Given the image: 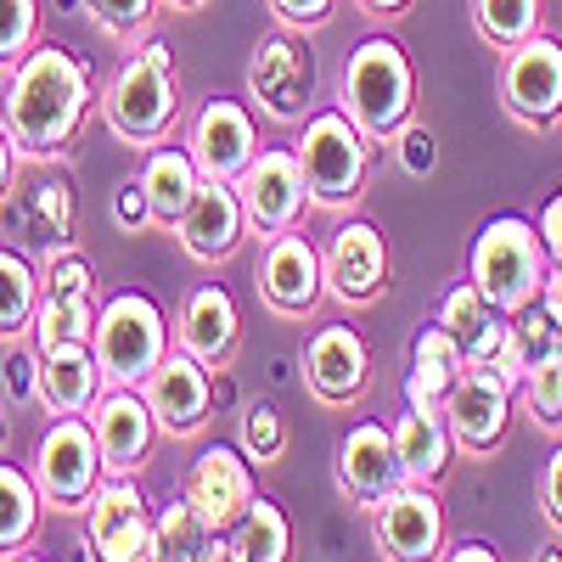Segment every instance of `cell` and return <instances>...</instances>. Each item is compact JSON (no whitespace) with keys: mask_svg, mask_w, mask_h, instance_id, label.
<instances>
[{"mask_svg":"<svg viewBox=\"0 0 562 562\" xmlns=\"http://www.w3.org/2000/svg\"><path fill=\"white\" fill-rule=\"evenodd\" d=\"M198 169L209 180H237L254 158H259V130H254V113L231 97H214L203 102V113L192 119V135H186Z\"/></svg>","mask_w":562,"mask_h":562,"instance_id":"ffe728a7","label":"cell"},{"mask_svg":"<svg viewBox=\"0 0 562 562\" xmlns=\"http://www.w3.org/2000/svg\"><path fill=\"white\" fill-rule=\"evenodd\" d=\"M231 551H237L243 562H288L293 557L288 512H281L270 495H254V506L243 512V524L231 529Z\"/></svg>","mask_w":562,"mask_h":562,"instance_id":"f546056e","label":"cell"},{"mask_svg":"<svg viewBox=\"0 0 562 562\" xmlns=\"http://www.w3.org/2000/svg\"><path fill=\"white\" fill-rule=\"evenodd\" d=\"M34 23H40L34 0H0V68H18L34 52Z\"/></svg>","mask_w":562,"mask_h":562,"instance_id":"8d00e7d4","label":"cell"},{"mask_svg":"<svg viewBox=\"0 0 562 562\" xmlns=\"http://www.w3.org/2000/svg\"><path fill=\"white\" fill-rule=\"evenodd\" d=\"M90 113V74L63 45H34L7 85V135L23 158H57Z\"/></svg>","mask_w":562,"mask_h":562,"instance_id":"6da1fadb","label":"cell"},{"mask_svg":"<svg viewBox=\"0 0 562 562\" xmlns=\"http://www.w3.org/2000/svg\"><path fill=\"white\" fill-rule=\"evenodd\" d=\"M535 231H540V243H546V254H551V265H562V192L540 209V220H535Z\"/></svg>","mask_w":562,"mask_h":562,"instance_id":"7dc6e473","label":"cell"},{"mask_svg":"<svg viewBox=\"0 0 562 562\" xmlns=\"http://www.w3.org/2000/svg\"><path fill=\"white\" fill-rule=\"evenodd\" d=\"M40 293H90V265L79 248H52L40 259Z\"/></svg>","mask_w":562,"mask_h":562,"instance_id":"74e56055","label":"cell"},{"mask_svg":"<svg viewBox=\"0 0 562 562\" xmlns=\"http://www.w3.org/2000/svg\"><path fill=\"white\" fill-rule=\"evenodd\" d=\"M394 450H400V467L411 484H434L445 479V467L456 456V434L445 411H422V405H405V416L394 422Z\"/></svg>","mask_w":562,"mask_h":562,"instance_id":"484cf974","label":"cell"},{"mask_svg":"<svg viewBox=\"0 0 562 562\" xmlns=\"http://www.w3.org/2000/svg\"><path fill=\"white\" fill-rule=\"evenodd\" d=\"M113 220H119L124 231H147V225H158V220H153V198H147V186H140V175L124 180L119 192H113Z\"/></svg>","mask_w":562,"mask_h":562,"instance_id":"ee69618b","label":"cell"},{"mask_svg":"<svg viewBox=\"0 0 562 562\" xmlns=\"http://www.w3.org/2000/svg\"><path fill=\"white\" fill-rule=\"evenodd\" d=\"M85 546L102 562H147L158 557V518L147 512V495L135 479H102L85 501Z\"/></svg>","mask_w":562,"mask_h":562,"instance_id":"ba28073f","label":"cell"},{"mask_svg":"<svg viewBox=\"0 0 562 562\" xmlns=\"http://www.w3.org/2000/svg\"><path fill=\"white\" fill-rule=\"evenodd\" d=\"M304 389L321 405H355L371 389V349L355 326H321L304 344Z\"/></svg>","mask_w":562,"mask_h":562,"instance_id":"d6986e66","label":"cell"},{"mask_svg":"<svg viewBox=\"0 0 562 562\" xmlns=\"http://www.w3.org/2000/svg\"><path fill=\"white\" fill-rule=\"evenodd\" d=\"M90 333H97L90 293H40V310H34V349L90 344Z\"/></svg>","mask_w":562,"mask_h":562,"instance_id":"4dcf8cb0","label":"cell"},{"mask_svg":"<svg viewBox=\"0 0 562 562\" xmlns=\"http://www.w3.org/2000/svg\"><path fill=\"white\" fill-rule=\"evenodd\" d=\"M237 445H243V456L259 461V467L281 461V450H288V422H281V411H276L270 400L243 405V416H237Z\"/></svg>","mask_w":562,"mask_h":562,"instance_id":"836d02e7","label":"cell"},{"mask_svg":"<svg viewBox=\"0 0 562 562\" xmlns=\"http://www.w3.org/2000/svg\"><path fill=\"white\" fill-rule=\"evenodd\" d=\"M108 378L90 344H68V349H40V405L52 416H90V405L102 400Z\"/></svg>","mask_w":562,"mask_h":562,"instance_id":"d4e9b609","label":"cell"},{"mask_svg":"<svg viewBox=\"0 0 562 562\" xmlns=\"http://www.w3.org/2000/svg\"><path fill=\"white\" fill-rule=\"evenodd\" d=\"M371 540L394 562H422L445 551V506L428 484H400L394 495H383L371 506Z\"/></svg>","mask_w":562,"mask_h":562,"instance_id":"4fadbf2b","label":"cell"},{"mask_svg":"<svg viewBox=\"0 0 562 562\" xmlns=\"http://www.w3.org/2000/svg\"><path fill=\"white\" fill-rule=\"evenodd\" d=\"M445 557H456V562H495V546L490 540H467V546H456Z\"/></svg>","mask_w":562,"mask_h":562,"instance_id":"f907efd6","label":"cell"},{"mask_svg":"<svg viewBox=\"0 0 562 562\" xmlns=\"http://www.w3.org/2000/svg\"><path fill=\"white\" fill-rule=\"evenodd\" d=\"M344 113L371 135V140H394L411 113H416V68L405 57V45L389 40V34H371L349 52V68H344Z\"/></svg>","mask_w":562,"mask_h":562,"instance_id":"7a4b0ae2","label":"cell"},{"mask_svg":"<svg viewBox=\"0 0 562 562\" xmlns=\"http://www.w3.org/2000/svg\"><path fill=\"white\" fill-rule=\"evenodd\" d=\"M90 428H97L102 467H108L113 479H135L140 467L153 461L158 434H164L140 389H102V400L90 405Z\"/></svg>","mask_w":562,"mask_h":562,"instance_id":"5bb4252c","label":"cell"},{"mask_svg":"<svg viewBox=\"0 0 562 562\" xmlns=\"http://www.w3.org/2000/svg\"><path fill=\"white\" fill-rule=\"evenodd\" d=\"M355 7H360L366 18H400V12L411 7V0H355Z\"/></svg>","mask_w":562,"mask_h":562,"instance_id":"816d5d0a","label":"cell"},{"mask_svg":"<svg viewBox=\"0 0 562 562\" xmlns=\"http://www.w3.org/2000/svg\"><path fill=\"white\" fill-rule=\"evenodd\" d=\"M439 326L461 344L467 366H495L501 349H506V333H512V315H501L473 281H456L439 304Z\"/></svg>","mask_w":562,"mask_h":562,"instance_id":"cb8c5ba5","label":"cell"},{"mask_svg":"<svg viewBox=\"0 0 562 562\" xmlns=\"http://www.w3.org/2000/svg\"><path fill=\"white\" fill-rule=\"evenodd\" d=\"M394 158H400V169L416 175V180L434 175V169H439V140H434V130H422V124L411 119V124L394 135Z\"/></svg>","mask_w":562,"mask_h":562,"instance_id":"f35d334b","label":"cell"},{"mask_svg":"<svg viewBox=\"0 0 562 562\" xmlns=\"http://www.w3.org/2000/svg\"><path fill=\"white\" fill-rule=\"evenodd\" d=\"M243 231H248V209L237 198V180H209V175L198 186V198L186 203V214L175 220L180 248L198 265H225L243 248Z\"/></svg>","mask_w":562,"mask_h":562,"instance_id":"e0dca14e","label":"cell"},{"mask_svg":"<svg viewBox=\"0 0 562 562\" xmlns=\"http://www.w3.org/2000/svg\"><path fill=\"white\" fill-rule=\"evenodd\" d=\"M293 153L304 164L310 209H349L360 198L366 169H371V135L344 108L310 113L304 119V135L293 140Z\"/></svg>","mask_w":562,"mask_h":562,"instance_id":"5b68a950","label":"cell"},{"mask_svg":"<svg viewBox=\"0 0 562 562\" xmlns=\"http://www.w3.org/2000/svg\"><path fill=\"white\" fill-rule=\"evenodd\" d=\"M180 349L198 355L209 371L225 366L231 355H237V338H243V315H237V299H231L225 288H192L180 304Z\"/></svg>","mask_w":562,"mask_h":562,"instance_id":"603a6c76","label":"cell"},{"mask_svg":"<svg viewBox=\"0 0 562 562\" xmlns=\"http://www.w3.org/2000/svg\"><path fill=\"white\" fill-rule=\"evenodd\" d=\"M29 243H40V254H52V248L68 243V186L63 180L34 186V198H29Z\"/></svg>","mask_w":562,"mask_h":562,"instance_id":"e575fe53","label":"cell"},{"mask_svg":"<svg viewBox=\"0 0 562 562\" xmlns=\"http://www.w3.org/2000/svg\"><path fill=\"white\" fill-rule=\"evenodd\" d=\"M108 130L130 147H158L180 119V85H175V52L169 45H147V52L124 57V68L102 90Z\"/></svg>","mask_w":562,"mask_h":562,"instance_id":"277c9868","label":"cell"},{"mask_svg":"<svg viewBox=\"0 0 562 562\" xmlns=\"http://www.w3.org/2000/svg\"><path fill=\"white\" fill-rule=\"evenodd\" d=\"M445 422H450L461 450H473V456L495 450L506 439V422H512V383L495 366H467L445 400Z\"/></svg>","mask_w":562,"mask_h":562,"instance_id":"2e32d148","label":"cell"},{"mask_svg":"<svg viewBox=\"0 0 562 562\" xmlns=\"http://www.w3.org/2000/svg\"><path fill=\"white\" fill-rule=\"evenodd\" d=\"M237 198L248 209V225L276 237L293 231L310 209V186H304V164L293 147H259V158L237 175Z\"/></svg>","mask_w":562,"mask_h":562,"instance_id":"8fae6325","label":"cell"},{"mask_svg":"<svg viewBox=\"0 0 562 562\" xmlns=\"http://www.w3.org/2000/svg\"><path fill=\"white\" fill-rule=\"evenodd\" d=\"M7 389H12V400H40V360L34 355L7 360Z\"/></svg>","mask_w":562,"mask_h":562,"instance_id":"bcb514c9","label":"cell"},{"mask_svg":"<svg viewBox=\"0 0 562 562\" xmlns=\"http://www.w3.org/2000/svg\"><path fill=\"white\" fill-rule=\"evenodd\" d=\"M153 7H158V0H90V12H97V23H102L108 34H119V40H130V34L147 29Z\"/></svg>","mask_w":562,"mask_h":562,"instance_id":"b9f144b4","label":"cell"},{"mask_svg":"<svg viewBox=\"0 0 562 562\" xmlns=\"http://www.w3.org/2000/svg\"><path fill=\"white\" fill-rule=\"evenodd\" d=\"M102 479H108V467H102V445H97L90 416H57L34 450V484H40L45 506L74 512L97 495Z\"/></svg>","mask_w":562,"mask_h":562,"instance_id":"52a82bcc","label":"cell"},{"mask_svg":"<svg viewBox=\"0 0 562 562\" xmlns=\"http://www.w3.org/2000/svg\"><path fill=\"white\" fill-rule=\"evenodd\" d=\"M473 23L490 45L512 52L529 34H540V0H473Z\"/></svg>","mask_w":562,"mask_h":562,"instance_id":"d6a6232c","label":"cell"},{"mask_svg":"<svg viewBox=\"0 0 562 562\" xmlns=\"http://www.w3.org/2000/svg\"><path fill=\"white\" fill-rule=\"evenodd\" d=\"M405 484V467H400V450H394V434L383 422H355L349 439L338 445V490L355 501V506H378L383 495H394Z\"/></svg>","mask_w":562,"mask_h":562,"instance_id":"7402d4cb","label":"cell"},{"mask_svg":"<svg viewBox=\"0 0 562 562\" xmlns=\"http://www.w3.org/2000/svg\"><path fill=\"white\" fill-rule=\"evenodd\" d=\"M524 405L535 411L540 428H562V349L540 355L524 378Z\"/></svg>","mask_w":562,"mask_h":562,"instance_id":"d590c367","label":"cell"},{"mask_svg":"<svg viewBox=\"0 0 562 562\" xmlns=\"http://www.w3.org/2000/svg\"><path fill=\"white\" fill-rule=\"evenodd\" d=\"M140 394H147V405H153V416H158V428H164L169 439L203 434L209 405H214L209 366H203L198 355H186V349H169V355L153 366V378L140 383Z\"/></svg>","mask_w":562,"mask_h":562,"instance_id":"9a60e30c","label":"cell"},{"mask_svg":"<svg viewBox=\"0 0 562 562\" xmlns=\"http://www.w3.org/2000/svg\"><path fill=\"white\" fill-rule=\"evenodd\" d=\"M12 175H18V140L7 135V124H0V209H7V198H12Z\"/></svg>","mask_w":562,"mask_h":562,"instance_id":"c3c4849f","label":"cell"},{"mask_svg":"<svg viewBox=\"0 0 562 562\" xmlns=\"http://www.w3.org/2000/svg\"><path fill=\"white\" fill-rule=\"evenodd\" d=\"M158 557H175V562H214V557H237L225 540V529H214L192 501H169L158 512Z\"/></svg>","mask_w":562,"mask_h":562,"instance_id":"83f0119b","label":"cell"},{"mask_svg":"<svg viewBox=\"0 0 562 562\" xmlns=\"http://www.w3.org/2000/svg\"><path fill=\"white\" fill-rule=\"evenodd\" d=\"M321 265H326V293L338 304H371L389 288V243L366 220H349L333 237V248L321 254Z\"/></svg>","mask_w":562,"mask_h":562,"instance_id":"44dd1931","label":"cell"},{"mask_svg":"<svg viewBox=\"0 0 562 562\" xmlns=\"http://www.w3.org/2000/svg\"><path fill=\"white\" fill-rule=\"evenodd\" d=\"M333 7H338V0H270L276 23L288 29V34H310V29H321L326 18H333Z\"/></svg>","mask_w":562,"mask_h":562,"instance_id":"7bdbcfd3","label":"cell"},{"mask_svg":"<svg viewBox=\"0 0 562 562\" xmlns=\"http://www.w3.org/2000/svg\"><path fill=\"white\" fill-rule=\"evenodd\" d=\"M7 445H12V416H7V405H0V456H7Z\"/></svg>","mask_w":562,"mask_h":562,"instance_id":"f5cc1de1","label":"cell"},{"mask_svg":"<svg viewBox=\"0 0 562 562\" xmlns=\"http://www.w3.org/2000/svg\"><path fill=\"white\" fill-rule=\"evenodd\" d=\"M34 310H40V270L18 248H0V338L29 333Z\"/></svg>","mask_w":562,"mask_h":562,"instance_id":"1f68e13d","label":"cell"},{"mask_svg":"<svg viewBox=\"0 0 562 562\" xmlns=\"http://www.w3.org/2000/svg\"><path fill=\"white\" fill-rule=\"evenodd\" d=\"M259 299L288 321L315 315V304L326 299V265H321L315 243L299 225L276 231V237L265 243V254H259Z\"/></svg>","mask_w":562,"mask_h":562,"instance_id":"7c38bea8","label":"cell"},{"mask_svg":"<svg viewBox=\"0 0 562 562\" xmlns=\"http://www.w3.org/2000/svg\"><path fill=\"white\" fill-rule=\"evenodd\" d=\"M450 389H456V371H439V366H416V360H411V371H405V405H422V411H445Z\"/></svg>","mask_w":562,"mask_h":562,"instance_id":"ab89813d","label":"cell"},{"mask_svg":"<svg viewBox=\"0 0 562 562\" xmlns=\"http://www.w3.org/2000/svg\"><path fill=\"white\" fill-rule=\"evenodd\" d=\"M140 186H147V198H153V220L158 225H175L186 214V203L198 198L203 169H198L192 147H158L147 158V169H140Z\"/></svg>","mask_w":562,"mask_h":562,"instance_id":"4316f807","label":"cell"},{"mask_svg":"<svg viewBox=\"0 0 562 562\" xmlns=\"http://www.w3.org/2000/svg\"><path fill=\"white\" fill-rule=\"evenodd\" d=\"M551 276V254L540 243V231L518 214H501L479 231L473 259H467V281L501 310V315H518L540 299Z\"/></svg>","mask_w":562,"mask_h":562,"instance_id":"3957f363","label":"cell"},{"mask_svg":"<svg viewBox=\"0 0 562 562\" xmlns=\"http://www.w3.org/2000/svg\"><path fill=\"white\" fill-rule=\"evenodd\" d=\"M186 501H192L214 529H237L243 512L254 506V461L243 456V445H209L192 473H186Z\"/></svg>","mask_w":562,"mask_h":562,"instance_id":"ac0fdd59","label":"cell"},{"mask_svg":"<svg viewBox=\"0 0 562 562\" xmlns=\"http://www.w3.org/2000/svg\"><path fill=\"white\" fill-rule=\"evenodd\" d=\"M164 7H169V12H198L203 0H164Z\"/></svg>","mask_w":562,"mask_h":562,"instance_id":"db71d44e","label":"cell"},{"mask_svg":"<svg viewBox=\"0 0 562 562\" xmlns=\"http://www.w3.org/2000/svg\"><path fill=\"white\" fill-rule=\"evenodd\" d=\"M540 304H546V315L557 321V333H562V265H551L546 288H540Z\"/></svg>","mask_w":562,"mask_h":562,"instance_id":"681fc988","label":"cell"},{"mask_svg":"<svg viewBox=\"0 0 562 562\" xmlns=\"http://www.w3.org/2000/svg\"><path fill=\"white\" fill-rule=\"evenodd\" d=\"M90 355H97L108 389H140V383L153 378V366L169 355L164 310H158L147 293H113V299L97 310Z\"/></svg>","mask_w":562,"mask_h":562,"instance_id":"8992f818","label":"cell"},{"mask_svg":"<svg viewBox=\"0 0 562 562\" xmlns=\"http://www.w3.org/2000/svg\"><path fill=\"white\" fill-rule=\"evenodd\" d=\"M540 506H546V518H551V529H562V445L551 450V461H546V473H540Z\"/></svg>","mask_w":562,"mask_h":562,"instance_id":"f6af8a7d","label":"cell"},{"mask_svg":"<svg viewBox=\"0 0 562 562\" xmlns=\"http://www.w3.org/2000/svg\"><path fill=\"white\" fill-rule=\"evenodd\" d=\"M40 506H45V495H40L34 473H23V467H12V461H0V557H18L34 540Z\"/></svg>","mask_w":562,"mask_h":562,"instance_id":"f1b7e54d","label":"cell"},{"mask_svg":"<svg viewBox=\"0 0 562 562\" xmlns=\"http://www.w3.org/2000/svg\"><path fill=\"white\" fill-rule=\"evenodd\" d=\"M411 360H416V366H439V371H456V378L467 371V355H461V344L445 333L439 321H434V326H422V333H416V344H411Z\"/></svg>","mask_w":562,"mask_h":562,"instance_id":"60d3db41","label":"cell"},{"mask_svg":"<svg viewBox=\"0 0 562 562\" xmlns=\"http://www.w3.org/2000/svg\"><path fill=\"white\" fill-rule=\"evenodd\" d=\"M248 97L270 124H304L310 119V97H315V68L310 52L288 34L259 40V52L248 57Z\"/></svg>","mask_w":562,"mask_h":562,"instance_id":"30bf717a","label":"cell"},{"mask_svg":"<svg viewBox=\"0 0 562 562\" xmlns=\"http://www.w3.org/2000/svg\"><path fill=\"white\" fill-rule=\"evenodd\" d=\"M501 108L524 130H551L562 119V45L551 34H529L501 63Z\"/></svg>","mask_w":562,"mask_h":562,"instance_id":"9c48e42d","label":"cell"}]
</instances>
